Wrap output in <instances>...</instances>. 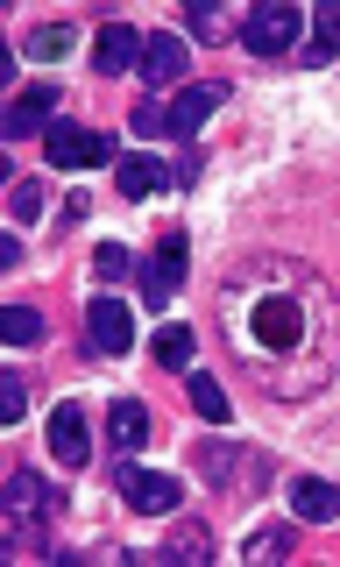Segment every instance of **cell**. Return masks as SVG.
Listing matches in <instances>:
<instances>
[{
	"instance_id": "1",
	"label": "cell",
	"mask_w": 340,
	"mask_h": 567,
	"mask_svg": "<svg viewBox=\"0 0 340 567\" xmlns=\"http://www.w3.org/2000/svg\"><path fill=\"white\" fill-rule=\"evenodd\" d=\"M241 43L256 50V58H298V50H306V14H298L291 0H256V8L241 14Z\"/></svg>"
},
{
	"instance_id": "2",
	"label": "cell",
	"mask_w": 340,
	"mask_h": 567,
	"mask_svg": "<svg viewBox=\"0 0 340 567\" xmlns=\"http://www.w3.org/2000/svg\"><path fill=\"white\" fill-rule=\"evenodd\" d=\"M114 489H121V504H128V511H142V518H171V511L185 504V483H177V475L142 468V461H114Z\"/></svg>"
},
{
	"instance_id": "3",
	"label": "cell",
	"mask_w": 340,
	"mask_h": 567,
	"mask_svg": "<svg viewBox=\"0 0 340 567\" xmlns=\"http://www.w3.org/2000/svg\"><path fill=\"white\" fill-rule=\"evenodd\" d=\"M43 156H50V171H100L106 156H114V142H106L100 128H79V121H58V128L43 135Z\"/></svg>"
},
{
	"instance_id": "4",
	"label": "cell",
	"mask_w": 340,
	"mask_h": 567,
	"mask_svg": "<svg viewBox=\"0 0 340 567\" xmlns=\"http://www.w3.org/2000/svg\"><path fill=\"white\" fill-rule=\"evenodd\" d=\"M185 284V235H156L150 262H142V306H171V291Z\"/></svg>"
},
{
	"instance_id": "5",
	"label": "cell",
	"mask_w": 340,
	"mask_h": 567,
	"mask_svg": "<svg viewBox=\"0 0 340 567\" xmlns=\"http://www.w3.org/2000/svg\"><path fill=\"white\" fill-rule=\"evenodd\" d=\"M192 71V43L185 35H171V29H156V35H142V79L164 93V85H177Z\"/></svg>"
},
{
	"instance_id": "6",
	"label": "cell",
	"mask_w": 340,
	"mask_h": 567,
	"mask_svg": "<svg viewBox=\"0 0 340 567\" xmlns=\"http://www.w3.org/2000/svg\"><path fill=\"white\" fill-rule=\"evenodd\" d=\"M85 333H93V354H128L135 319H128L121 298H93V306H85Z\"/></svg>"
},
{
	"instance_id": "7",
	"label": "cell",
	"mask_w": 340,
	"mask_h": 567,
	"mask_svg": "<svg viewBox=\"0 0 340 567\" xmlns=\"http://www.w3.org/2000/svg\"><path fill=\"white\" fill-rule=\"evenodd\" d=\"M227 106V85L220 79H206V85H185V93L171 100V135H199L213 114Z\"/></svg>"
},
{
	"instance_id": "8",
	"label": "cell",
	"mask_w": 340,
	"mask_h": 567,
	"mask_svg": "<svg viewBox=\"0 0 340 567\" xmlns=\"http://www.w3.org/2000/svg\"><path fill=\"white\" fill-rule=\"evenodd\" d=\"M58 85H22V93H14V106H8V135L22 142V135H50L58 128Z\"/></svg>"
},
{
	"instance_id": "9",
	"label": "cell",
	"mask_w": 340,
	"mask_h": 567,
	"mask_svg": "<svg viewBox=\"0 0 340 567\" xmlns=\"http://www.w3.org/2000/svg\"><path fill=\"white\" fill-rule=\"evenodd\" d=\"M50 454H58L64 468L93 461V440H85V412H79V404H58V412H50Z\"/></svg>"
},
{
	"instance_id": "10",
	"label": "cell",
	"mask_w": 340,
	"mask_h": 567,
	"mask_svg": "<svg viewBox=\"0 0 340 567\" xmlns=\"http://www.w3.org/2000/svg\"><path fill=\"white\" fill-rule=\"evenodd\" d=\"M93 50H100V58H93V64L106 71V79H121V71H135V64H142V35H135L128 22H106Z\"/></svg>"
},
{
	"instance_id": "11",
	"label": "cell",
	"mask_w": 340,
	"mask_h": 567,
	"mask_svg": "<svg viewBox=\"0 0 340 567\" xmlns=\"http://www.w3.org/2000/svg\"><path fill=\"white\" fill-rule=\"evenodd\" d=\"M171 185V164H156V156H121L114 164V192L121 199H150V192Z\"/></svg>"
},
{
	"instance_id": "12",
	"label": "cell",
	"mask_w": 340,
	"mask_h": 567,
	"mask_svg": "<svg viewBox=\"0 0 340 567\" xmlns=\"http://www.w3.org/2000/svg\"><path fill=\"white\" fill-rule=\"evenodd\" d=\"M291 511H298V518H312V525H333L340 518V489L319 483V475H298V483H291Z\"/></svg>"
},
{
	"instance_id": "13",
	"label": "cell",
	"mask_w": 340,
	"mask_h": 567,
	"mask_svg": "<svg viewBox=\"0 0 340 567\" xmlns=\"http://www.w3.org/2000/svg\"><path fill=\"white\" fill-rule=\"evenodd\" d=\"M106 440H114V454H135L142 440H150V412H142L135 398H114V412H106Z\"/></svg>"
},
{
	"instance_id": "14",
	"label": "cell",
	"mask_w": 340,
	"mask_h": 567,
	"mask_svg": "<svg viewBox=\"0 0 340 567\" xmlns=\"http://www.w3.org/2000/svg\"><path fill=\"white\" fill-rule=\"evenodd\" d=\"M340 58V0H327V8L312 14V35L306 50H298V64H333Z\"/></svg>"
},
{
	"instance_id": "15",
	"label": "cell",
	"mask_w": 340,
	"mask_h": 567,
	"mask_svg": "<svg viewBox=\"0 0 340 567\" xmlns=\"http://www.w3.org/2000/svg\"><path fill=\"white\" fill-rule=\"evenodd\" d=\"M256 341H270V348L298 341V312L284 306V298H262V306H256Z\"/></svg>"
},
{
	"instance_id": "16",
	"label": "cell",
	"mask_w": 340,
	"mask_h": 567,
	"mask_svg": "<svg viewBox=\"0 0 340 567\" xmlns=\"http://www.w3.org/2000/svg\"><path fill=\"white\" fill-rule=\"evenodd\" d=\"M192 348H199L192 327H156V362L164 369H192Z\"/></svg>"
},
{
	"instance_id": "17",
	"label": "cell",
	"mask_w": 340,
	"mask_h": 567,
	"mask_svg": "<svg viewBox=\"0 0 340 567\" xmlns=\"http://www.w3.org/2000/svg\"><path fill=\"white\" fill-rule=\"evenodd\" d=\"M0 333H8L14 348L43 341V312H35V306H8V312H0Z\"/></svg>"
},
{
	"instance_id": "18",
	"label": "cell",
	"mask_w": 340,
	"mask_h": 567,
	"mask_svg": "<svg viewBox=\"0 0 340 567\" xmlns=\"http://www.w3.org/2000/svg\"><path fill=\"white\" fill-rule=\"evenodd\" d=\"M71 50V22H43V29H29V58H64Z\"/></svg>"
},
{
	"instance_id": "19",
	"label": "cell",
	"mask_w": 340,
	"mask_h": 567,
	"mask_svg": "<svg viewBox=\"0 0 340 567\" xmlns=\"http://www.w3.org/2000/svg\"><path fill=\"white\" fill-rule=\"evenodd\" d=\"M248 560H277V554H291V525H270V532H256V539L241 546Z\"/></svg>"
},
{
	"instance_id": "20",
	"label": "cell",
	"mask_w": 340,
	"mask_h": 567,
	"mask_svg": "<svg viewBox=\"0 0 340 567\" xmlns=\"http://www.w3.org/2000/svg\"><path fill=\"white\" fill-rule=\"evenodd\" d=\"M192 404H199V419H213V425L227 419V398H220V383H213V377H192Z\"/></svg>"
},
{
	"instance_id": "21",
	"label": "cell",
	"mask_w": 340,
	"mask_h": 567,
	"mask_svg": "<svg viewBox=\"0 0 340 567\" xmlns=\"http://www.w3.org/2000/svg\"><path fill=\"white\" fill-rule=\"evenodd\" d=\"M93 270H100L106 284H121V277H128V270H135V256H128V248H121V241H106V248H100V256H93Z\"/></svg>"
},
{
	"instance_id": "22",
	"label": "cell",
	"mask_w": 340,
	"mask_h": 567,
	"mask_svg": "<svg viewBox=\"0 0 340 567\" xmlns=\"http://www.w3.org/2000/svg\"><path fill=\"white\" fill-rule=\"evenodd\" d=\"M199 475H206V483H227V475H235V447H220V440L199 447Z\"/></svg>"
},
{
	"instance_id": "23",
	"label": "cell",
	"mask_w": 340,
	"mask_h": 567,
	"mask_svg": "<svg viewBox=\"0 0 340 567\" xmlns=\"http://www.w3.org/2000/svg\"><path fill=\"white\" fill-rule=\"evenodd\" d=\"M8 213H14V220H35V213H43V185H35V177H22V185L8 192Z\"/></svg>"
},
{
	"instance_id": "24",
	"label": "cell",
	"mask_w": 340,
	"mask_h": 567,
	"mask_svg": "<svg viewBox=\"0 0 340 567\" xmlns=\"http://www.w3.org/2000/svg\"><path fill=\"white\" fill-rule=\"evenodd\" d=\"M135 135H171V106L164 100H142L135 106Z\"/></svg>"
},
{
	"instance_id": "25",
	"label": "cell",
	"mask_w": 340,
	"mask_h": 567,
	"mask_svg": "<svg viewBox=\"0 0 340 567\" xmlns=\"http://www.w3.org/2000/svg\"><path fill=\"white\" fill-rule=\"evenodd\" d=\"M22 412H29V383H22V377H0V419L14 425Z\"/></svg>"
},
{
	"instance_id": "26",
	"label": "cell",
	"mask_w": 340,
	"mask_h": 567,
	"mask_svg": "<svg viewBox=\"0 0 340 567\" xmlns=\"http://www.w3.org/2000/svg\"><path fill=\"white\" fill-rule=\"evenodd\" d=\"M171 546H177V554H185V560H206V532H177Z\"/></svg>"
},
{
	"instance_id": "27",
	"label": "cell",
	"mask_w": 340,
	"mask_h": 567,
	"mask_svg": "<svg viewBox=\"0 0 340 567\" xmlns=\"http://www.w3.org/2000/svg\"><path fill=\"white\" fill-rule=\"evenodd\" d=\"M192 29H199V35H227V22L213 8H192Z\"/></svg>"
}]
</instances>
